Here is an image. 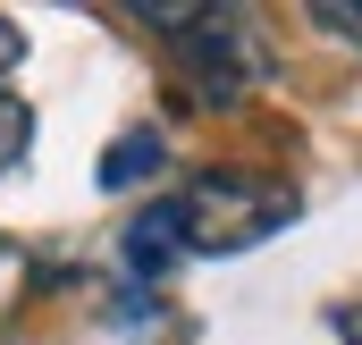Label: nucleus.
Returning a JSON list of instances; mask_svg holds the SVG:
<instances>
[{
	"mask_svg": "<svg viewBox=\"0 0 362 345\" xmlns=\"http://www.w3.org/2000/svg\"><path fill=\"white\" fill-rule=\"evenodd\" d=\"M135 17L177 42V76H185V93H194L202 110H228V101L262 93V76H270V34H262L253 8H236V0H194V8L135 0Z\"/></svg>",
	"mask_w": 362,
	"mask_h": 345,
	"instance_id": "f257e3e1",
	"label": "nucleus"
},
{
	"mask_svg": "<svg viewBox=\"0 0 362 345\" xmlns=\"http://www.w3.org/2000/svg\"><path fill=\"white\" fill-rule=\"evenodd\" d=\"M160 211L177 228V253H245V245H262V236H278L295 219V194L253 169H202Z\"/></svg>",
	"mask_w": 362,
	"mask_h": 345,
	"instance_id": "f03ea898",
	"label": "nucleus"
},
{
	"mask_svg": "<svg viewBox=\"0 0 362 345\" xmlns=\"http://www.w3.org/2000/svg\"><path fill=\"white\" fill-rule=\"evenodd\" d=\"M152 169H160V144L135 135V144H118V152L101 160V185H135V177H152Z\"/></svg>",
	"mask_w": 362,
	"mask_h": 345,
	"instance_id": "7ed1b4c3",
	"label": "nucleus"
},
{
	"mask_svg": "<svg viewBox=\"0 0 362 345\" xmlns=\"http://www.w3.org/2000/svg\"><path fill=\"white\" fill-rule=\"evenodd\" d=\"M25 135H34V110H25V101H17V93L0 85V169H8V160H17V152H25Z\"/></svg>",
	"mask_w": 362,
	"mask_h": 345,
	"instance_id": "20e7f679",
	"label": "nucleus"
},
{
	"mask_svg": "<svg viewBox=\"0 0 362 345\" xmlns=\"http://www.w3.org/2000/svg\"><path fill=\"white\" fill-rule=\"evenodd\" d=\"M312 25L337 42H362V0H312Z\"/></svg>",
	"mask_w": 362,
	"mask_h": 345,
	"instance_id": "39448f33",
	"label": "nucleus"
},
{
	"mask_svg": "<svg viewBox=\"0 0 362 345\" xmlns=\"http://www.w3.org/2000/svg\"><path fill=\"white\" fill-rule=\"evenodd\" d=\"M17 59H25V34H17V25H8V17H0V76H8V68H17Z\"/></svg>",
	"mask_w": 362,
	"mask_h": 345,
	"instance_id": "423d86ee",
	"label": "nucleus"
},
{
	"mask_svg": "<svg viewBox=\"0 0 362 345\" xmlns=\"http://www.w3.org/2000/svg\"><path fill=\"white\" fill-rule=\"evenodd\" d=\"M346 345H362V303H354V312H346Z\"/></svg>",
	"mask_w": 362,
	"mask_h": 345,
	"instance_id": "0eeeda50",
	"label": "nucleus"
}]
</instances>
